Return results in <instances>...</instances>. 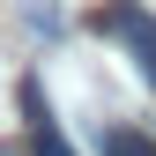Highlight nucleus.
Here are the masks:
<instances>
[{
    "label": "nucleus",
    "mask_w": 156,
    "mask_h": 156,
    "mask_svg": "<svg viewBox=\"0 0 156 156\" xmlns=\"http://www.w3.org/2000/svg\"><path fill=\"white\" fill-rule=\"evenodd\" d=\"M97 30L119 37V45L134 52V67H141V82L156 89V15L141 8V0H104V8H97Z\"/></svg>",
    "instance_id": "nucleus-1"
},
{
    "label": "nucleus",
    "mask_w": 156,
    "mask_h": 156,
    "mask_svg": "<svg viewBox=\"0 0 156 156\" xmlns=\"http://www.w3.org/2000/svg\"><path fill=\"white\" fill-rule=\"evenodd\" d=\"M23 119H30V149L37 156H74L67 149V134H60V119H52V104H45V89H37V74H23Z\"/></svg>",
    "instance_id": "nucleus-2"
},
{
    "label": "nucleus",
    "mask_w": 156,
    "mask_h": 156,
    "mask_svg": "<svg viewBox=\"0 0 156 156\" xmlns=\"http://www.w3.org/2000/svg\"><path fill=\"white\" fill-rule=\"evenodd\" d=\"M97 149H104V156H156L149 134H134V126H104V119H97Z\"/></svg>",
    "instance_id": "nucleus-3"
},
{
    "label": "nucleus",
    "mask_w": 156,
    "mask_h": 156,
    "mask_svg": "<svg viewBox=\"0 0 156 156\" xmlns=\"http://www.w3.org/2000/svg\"><path fill=\"white\" fill-rule=\"evenodd\" d=\"M0 156H23V149H0ZM30 156H37V149H30Z\"/></svg>",
    "instance_id": "nucleus-4"
}]
</instances>
